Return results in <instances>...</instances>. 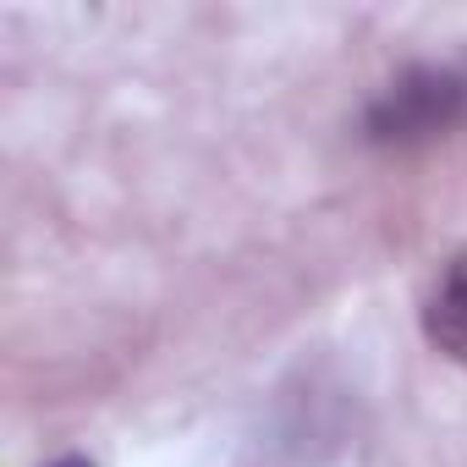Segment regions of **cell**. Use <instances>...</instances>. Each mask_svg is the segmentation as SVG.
Wrapping results in <instances>:
<instances>
[{
  "instance_id": "1",
  "label": "cell",
  "mask_w": 467,
  "mask_h": 467,
  "mask_svg": "<svg viewBox=\"0 0 467 467\" xmlns=\"http://www.w3.org/2000/svg\"><path fill=\"white\" fill-rule=\"evenodd\" d=\"M467 121V72L456 67H412L374 94L363 110V138L379 149H412L456 132Z\"/></svg>"
},
{
  "instance_id": "2",
  "label": "cell",
  "mask_w": 467,
  "mask_h": 467,
  "mask_svg": "<svg viewBox=\"0 0 467 467\" xmlns=\"http://www.w3.org/2000/svg\"><path fill=\"white\" fill-rule=\"evenodd\" d=\"M423 336L440 358L467 368V254L445 259L423 292Z\"/></svg>"
},
{
  "instance_id": "3",
  "label": "cell",
  "mask_w": 467,
  "mask_h": 467,
  "mask_svg": "<svg viewBox=\"0 0 467 467\" xmlns=\"http://www.w3.org/2000/svg\"><path fill=\"white\" fill-rule=\"evenodd\" d=\"M56 467H94V462H83V456H67V462H56Z\"/></svg>"
}]
</instances>
